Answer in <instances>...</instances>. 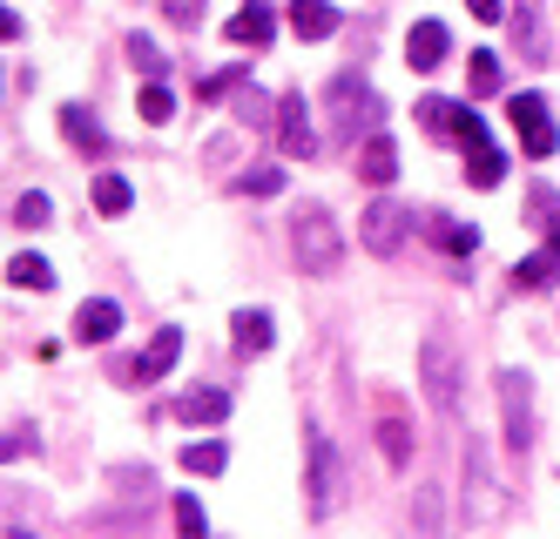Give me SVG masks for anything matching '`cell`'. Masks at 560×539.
Segmentation results:
<instances>
[{"mask_svg": "<svg viewBox=\"0 0 560 539\" xmlns=\"http://www.w3.org/2000/svg\"><path fill=\"white\" fill-rule=\"evenodd\" d=\"M223 34L236 40V48H270V40H277V14L264 8V0H250L244 14H230V27H223Z\"/></svg>", "mask_w": 560, "mask_h": 539, "instance_id": "cell-15", "label": "cell"}, {"mask_svg": "<svg viewBox=\"0 0 560 539\" xmlns=\"http://www.w3.org/2000/svg\"><path fill=\"white\" fill-rule=\"evenodd\" d=\"M304 452H311V519H331L338 513V492H345V466H338V445L325 438V432H304Z\"/></svg>", "mask_w": 560, "mask_h": 539, "instance_id": "cell-5", "label": "cell"}, {"mask_svg": "<svg viewBox=\"0 0 560 539\" xmlns=\"http://www.w3.org/2000/svg\"><path fill=\"white\" fill-rule=\"evenodd\" d=\"M513 34H520V55H527V61H547V48H540V27H534V8H527V0L513 8Z\"/></svg>", "mask_w": 560, "mask_h": 539, "instance_id": "cell-32", "label": "cell"}, {"mask_svg": "<svg viewBox=\"0 0 560 539\" xmlns=\"http://www.w3.org/2000/svg\"><path fill=\"white\" fill-rule=\"evenodd\" d=\"M8 283H14V290H55V263L34 257V250H21V257L8 263Z\"/></svg>", "mask_w": 560, "mask_h": 539, "instance_id": "cell-22", "label": "cell"}, {"mask_svg": "<svg viewBox=\"0 0 560 539\" xmlns=\"http://www.w3.org/2000/svg\"><path fill=\"white\" fill-rule=\"evenodd\" d=\"M446 48H453L446 21H412V34H406V61H412L419 74H432L439 61H446Z\"/></svg>", "mask_w": 560, "mask_h": 539, "instance_id": "cell-10", "label": "cell"}, {"mask_svg": "<svg viewBox=\"0 0 560 539\" xmlns=\"http://www.w3.org/2000/svg\"><path fill=\"white\" fill-rule=\"evenodd\" d=\"M553 277H560V257H553V243H547V250H534V257H520V263H513V290H527V297H534V290H553Z\"/></svg>", "mask_w": 560, "mask_h": 539, "instance_id": "cell-19", "label": "cell"}, {"mask_svg": "<svg viewBox=\"0 0 560 539\" xmlns=\"http://www.w3.org/2000/svg\"><path fill=\"white\" fill-rule=\"evenodd\" d=\"M506 121H513L520 149H527L534 162H547V155L560 149V129H553V115H547V95H513V102H506Z\"/></svg>", "mask_w": 560, "mask_h": 539, "instance_id": "cell-7", "label": "cell"}, {"mask_svg": "<svg viewBox=\"0 0 560 539\" xmlns=\"http://www.w3.org/2000/svg\"><path fill=\"white\" fill-rule=\"evenodd\" d=\"M493 391H500V419H506V452L527 459L534 452V378L527 371H500Z\"/></svg>", "mask_w": 560, "mask_h": 539, "instance_id": "cell-4", "label": "cell"}, {"mask_svg": "<svg viewBox=\"0 0 560 539\" xmlns=\"http://www.w3.org/2000/svg\"><path fill=\"white\" fill-rule=\"evenodd\" d=\"M378 452H385L392 472H406V466H412V432L398 425V419H378Z\"/></svg>", "mask_w": 560, "mask_h": 539, "instance_id": "cell-25", "label": "cell"}, {"mask_svg": "<svg viewBox=\"0 0 560 539\" xmlns=\"http://www.w3.org/2000/svg\"><path fill=\"white\" fill-rule=\"evenodd\" d=\"M419 121H425L432 136H453V121H459V102H446V95H425V102H419Z\"/></svg>", "mask_w": 560, "mask_h": 539, "instance_id": "cell-30", "label": "cell"}, {"mask_svg": "<svg viewBox=\"0 0 560 539\" xmlns=\"http://www.w3.org/2000/svg\"><path fill=\"white\" fill-rule=\"evenodd\" d=\"M425 230H432V243H439V250H453V257H472V250H479V230H472V223L425 216Z\"/></svg>", "mask_w": 560, "mask_h": 539, "instance_id": "cell-21", "label": "cell"}, {"mask_svg": "<svg viewBox=\"0 0 560 539\" xmlns=\"http://www.w3.org/2000/svg\"><path fill=\"white\" fill-rule=\"evenodd\" d=\"M129 61H136V74H142V81H163V74H170V55L155 48L149 34H129Z\"/></svg>", "mask_w": 560, "mask_h": 539, "instance_id": "cell-26", "label": "cell"}, {"mask_svg": "<svg viewBox=\"0 0 560 539\" xmlns=\"http://www.w3.org/2000/svg\"><path fill=\"white\" fill-rule=\"evenodd\" d=\"M27 452H42V438H34L27 425H14V432H0V466H8V459H27Z\"/></svg>", "mask_w": 560, "mask_h": 539, "instance_id": "cell-33", "label": "cell"}, {"mask_svg": "<svg viewBox=\"0 0 560 539\" xmlns=\"http://www.w3.org/2000/svg\"><path fill=\"white\" fill-rule=\"evenodd\" d=\"M136 115L149 121V129H163V121L176 115V95H170V81H142V95H136Z\"/></svg>", "mask_w": 560, "mask_h": 539, "instance_id": "cell-23", "label": "cell"}, {"mask_svg": "<svg viewBox=\"0 0 560 539\" xmlns=\"http://www.w3.org/2000/svg\"><path fill=\"white\" fill-rule=\"evenodd\" d=\"M291 34L298 40H331L338 34V8L331 0H291Z\"/></svg>", "mask_w": 560, "mask_h": 539, "instance_id": "cell-17", "label": "cell"}, {"mask_svg": "<svg viewBox=\"0 0 560 539\" xmlns=\"http://www.w3.org/2000/svg\"><path fill=\"white\" fill-rule=\"evenodd\" d=\"M244 81H250V68L236 61V68H223V74H210V81H196V102H223L230 89H244Z\"/></svg>", "mask_w": 560, "mask_h": 539, "instance_id": "cell-31", "label": "cell"}, {"mask_svg": "<svg viewBox=\"0 0 560 539\" xmlns=\"http://www.w3.org/2000/svg\"><path fill=\"white\" fill-rule=\"evenodd\" d=\"M277 189H284V169H277V162H257V169L236 176V196H277Z\"/></svg>", "mask_w": 560, "mask_h": 539, "instance_id": "cell-28", "label": "cell"}, {"mask_svg": "<svg viewBox=\"0 0 560 539\" xmlns=\"http://www.w3.org/2000/svg\"><path fill=\"white\" fill-rule=\"evenodd\" d=\"M176 419H183V425H223V419H230V391H217V385H189V391L176 398Z\"/></svg>", "mask_w": 560, "mask_h": 539, "instance_id": "cell-12", "label": "cell"}, {"mask_svg": "<svg viewBox=\"0 0 560 539\" xmlns=\"http://www.w3.org/2000/svg\"><path fill=\"white\" fill-rule=\"evenodd\" d=\"M203 8H210V0H163V14L176 27H203Z\"/></svg>", "mask_w": 560, "mask_h": 539, "instance_id": "cell-34", "label": "cell"}, {"mask_svg": "<svg viewBox=\"0 0 560 539\" xmlns=\"http://www.w3.org/2000/svg\"><path fill=\"white\" fill-rule=\"evenodd\" d=\"M358 176H365L372 189H385V183L398 176V142H392L385 129H372V136H365V149H358Z\"/></svg>", "mask_w": 560, "mask_h": 539, "instance_id": "cell-14", "label": "cell"}, {"mask_svg": "<svg viewBox=\"0 0 560 539\" xmlns=\"http://www.w3.org/2000/svg\"><path fill=\"white\" fill-rule=\"evenodd\" d=\"M419 378H425V398L439 419H459V351L446 330H425V344H419Z\"/></svg>", "mask_w": 560, "mask_h": 539, "instance_id": "cell-2", "label": "cell"}, {"mask_svg": "<svg viewBox=\"0 0 560 539\" xmlns=\"http://www.w3.org/2000/svg\"><path fill=\"white\" fill-rule=\"evenodd\" d=\"M466 81H472V95H500V81H506L500 55H493V48H472V61H466Z\"/></svg>", "mask_w": 560, "mask_h": 539, "instance_id": "cell-24", "label": "cell"}, {"mask_svg": "<svg viewBox=\"0 0 560 539\" xmlns=\"http://www.w3.org/2000/svg\"><path fill=\"white\" fill-rule=\"evenodd\" d=\"M453 142H459V149H472V142H487V121H479L472 108H459V121H453Z\"/></svg>", "mask_w": 560, "mask_h": 539, "instance_id": "cell-35", "label": "cell"}, {"mask_svg": "<svg viewBox=\"0 0 560 539\" xmlns=\"http://www.w3.org/2000/svg\"><path fill=\"white\" fill-rule=\"evenodd\" d=\"M277 149H284L291 162H311L317 155V129H311V102L291 89L284 102H277Z\"/></svg>", "mask_w": 560, "mask_h": 539, "instance_id": "cell-9", "label": "cell"}, {"mask_svg": "<svg viewBox=\"0 0 560 539\" xmlns=\"http://www.w3.org/2000/svg\"><path fill=\"white\" fill-rule=\"evenodd\" d=\"M176 358H183V330L163 324V330L149 338V351H142L136 364H122L115 378H122V385H155V378H170V371H176Z\"/></svg>", "mask_w": 560, "mask_h": 539, "instance_id": "cell-8", "label": "cell"}, {"mask_svg": "<svg viewBox=\"0 0 560 539\" xmlns=\"http://www.w3.org/2000/svg\"><path fill=\"white\" fill-rule=\"evenodd\" d=\"M115 330H122V304L115 297H89L82 310H74V338L82 344H108Z\"/></svg>", "mask_w": 560, "mask_h": 539, "instance_id": "cell-11", "label": "cell"}, {"mask_svg": "<svg viewBox=\"0 0 560 539\" xmlns=\"http://www.w3.org/2000/svg\"><path fill=\"white\" fill-rule=\"evenodd\" d=\"M472 21H506V0H466Z\"/></svg>", "mask_w": 560, "mask_h": 539, "instance_id": "cell-37", "label": "cell"}, {"mask_svg": "<svg viewBox=\"0 0 560 539\" xmlns=\"http://www.w3.org/2000/svg\"><path fill=\"white\" fill-rule=\"evenodd\" d=\"M14 223H21V230H48V223H55V202H48L42 189H27V196L14 202Z\"/></svg>", "mask_w": 560, "mask_h": 539, "instance_id": "cell-29", "label": "cell"}, {"mask_svg": "<svg viewBox=\"0 0 560 539\" xmlns=\"http://www.w3.org/2000/svg\"><path fill=\"white\" fill-rule=\"evenodd\" d=\"M14 34H21V14H14V8H0V40H14Z\"/></svg>", "mask_w": 560, "mask_h": 539, "instance_id": "cell-39", "label": "cell"}, {"mask_svg": "<svg viewBox=\"0 0 560 539\" xmlns=\"http://www.w3.org/2000/svg\"><path fill=\"white\" fill-rule=\"evenodd\" d=\"M236 115H244V121H270V108H264V95H257V89L236 102Z\"/></svg>", "mask_w": 560, "mask_h": 539, "instance_id": "cell-38", "label": "cell"}, {"mask_svg": "<svg viewBox=\"0 0 560 539\" xmlns=\"http://www.w3.org/2000/svg\"><path fill=\"white\" fill-rule=\"evenodd\" d=\"M406 236H412V210H406V202L378 196L372 210H358V243H365L372 257H398V250H406Z\"/></svg>", "mask_w": 560, "mask_h": 539, "instance_id": "cell-6", "label": "cell"}, {"mask_svg": "<svg viewBox=\"0 0 560 539\" xmlns=\"http://www.w3.org/2000/svg\"><path fill=\"white\" fill-rule=\"evenodd\" d=\"M291 250H298V270H311V277H331L345 263V236H338L325 202H304L291 216Z\"/></svg>", "mask_w": 560, "mask_h": 539, "instance_id": "cell-1", "label": "cell"}, {"mask_svg": "<svg viewBox=\"0 0 560 539\" xmlns=\"http://www.w3.org/2000/svg\"><path fill=\"white\" fill-rule=\"evenodd\" d=\"M129 202H136V189L122 176H95V210L102 216H129Z\"/></svg>", "mask_w": 560, "mask_h": 539, "instance_id": "cell-27", "label": "cell"}, {"mask_svg": "<svg viewBox=\"0 0 560 539\" xmlns=\"http://www.w3.org/2000/svg\"><path fill=\"white\" fill-rule=\"evenodd\" d=\"M466 183H472V189H500V183H506V155H500L493 142H472V149H466Z\"/></svg>", "mask_w": 560, "mask_h": 539, "instance_id": "cell-18", "label": "cell"}, {"mask_svg": "<svg viewBox=\"0 0 560 539\" xmlns=\"http://www.w3.org/2000/svg\"><path fill=\"white\" fill-rule=\"evenodd\" d=\"M61 136L82 155H108V129L95 121V108H82V102H61Z\"/></svg>", "mask_w": 560, "mask_h": 539, "instance_id": "cell-13", "label": "cell"}, {"mask_svg": "<svg viewBox=\"0 0 560 539\" xmlns=\"http://www.w3.org/2000/svg\"><path fill=\"white\" fill-rule=\"evenodd\" d=\"M378 121H385V102L372 95V81L338 74L331 81V136L338 142H358V129H378Z\"/></svg>", "mask_w": 560, "mask_h": 539, "instance_id": "cell-3", "label": "cell"}, {"mask_svg": "<svg viewBox=\"0 0 560 539\" xmlns=\"http://www.w3.org/2000/svg\"><path fill=\"white\" fill-rule=\"evenodd\" d=\"M270 338H277V330H270V310H236V317H230V344H236V358H264Z\"/></svg>", "mask_w": 560, "mask_h": 539, "instance_id": "cell-16", "label": "cell"}, {"mask_svg": "<svg viewBox=\"0 0 560 539\" xmlns=\"http://www.w3.org/2000/svg\"><path fill=\"white\" fill-rule=\"evenodd\" d=\"M176 526H183L189 539H196V532L210 526V519H203V506H196V492H183V500H176Z\"/></svg>", "mask_w": 560, "mask_h": 539, "instance_id": "cell-36", "label": "cell"}, {"mask_svg": "<svg viewBox=\"0 0 560 539\" xmlns=\"http://www.w3.org/2000/svg\"><path fill=\"white\" fill-rule=\"evenodd\" d=\"M223 466H230V445H223V438H189V445H183V472L217 479Z\"/></svg>", "mask_w": 560, "mask_h": 539, "instance_id": "cell-20", "label": "cell"}]
</instances>
